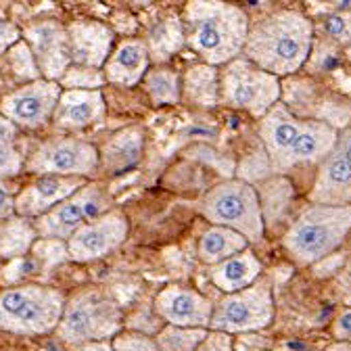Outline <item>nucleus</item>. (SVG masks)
Segmentation results:
<instances>
[{
  "instance_id": "423d86ee",
  "label": "nucleus",
  "mask_w": 351,
  "mask_h": 351,
  "mask_svg": "<svg viewBox=\"0 0 351 351\" xmlns=\"http://www.w3.org/2000/svg\"><path fill=\"white\" fill-rule=\"evenodd\" d=\"M119 328L121 312L115 299L99 287H88L65 301L57 335L69 345H84L115 337Z\"/></svg>"
},
{
  "instance_id": "2f4dec72",
  "label": "nucleus",
  "mask_w": 351,
  "mask_h": 351,
  "mask_svg": "<svg viewBox=\"0 0 351 351\" xmlns=\"http://www.w3.org/2000/svg\"><path fill=\"white\" fill-rule=\"evenodd\" d=\"M7 65L11 67V71L17 77L25 80V84L27 82H36V80L42 77L40 75V69L36 65V59H34L29 47H27L23 40H19L17 44H13V47L7 51Z\"/></svg>"
},
{
  "instance_id": "7ed1b4c3",
  "label": "nucleus",
  "mask_w": 351,
  "mask_h": 351,
  "mask_svg": "<svg viewBox=\"0 0 351 351\" xmlns=\"http://www.w3.org/2000/svg\"><path fill=\"white\" fill-rule=\"evenodd\" d=\"M184 44L211 67L243 57L249 34L247 13L230 3H189L184 9Z\"/></svg>"
},
{
  "instance_id": "9d476101",
  "label": "nucleus",
  "mask_w": 351,
  "mask_h": 351,
  "mask_svg": "<svg viewBox=\"0 0 351 351\" xmlns=\"http://www.w3.org/2000/svg\"><path fill=\"white\" fill-rule=\"evenodd\" d=\"M109 195L101 184H84L71 197L61 201L49 213L34 219L38 239L67 243L82 226L109 211Z\"/></svg>"
},
{
  "instance_id": "b1692460",
  "label": "nucleus",
  "mask_w": 351,
  "mask_h": 351,
  "mask_svg": "<svg viewBox=\"0 0 351 351\" xmlns=\"http://www.w3.org/2000/svg\"><path fill=\"white\" fill-rule=\"evenodd\" d=\"M249 249V241L241 237L234 230L222 228V226H211L207 228L197 245L199 259L207 266H215V263H222L232 255H239Z\"/></svg>"
},
{
  "instance_id": "5701e85b",
  "label": "nucleus",
  "mask_w": 351,
  "mask_h": 351,
  "mask_svg": "<svg viewBox=\"0 0 351 351\" xmlns=\"http://www.w3.org/2000/svg\"><path fill=\"white\" fill-rule=\"evenodd\" d=\"M182 99L203 109L215 107L219 103V71L207 63L191 65L182 75Z\"/></svg>"
},
{
  "instance_id": "a19ab883",
  "label": "nucleus",
  "mask_w": 351,
  "mask_h": 351,
  "mask_svg": "<svg viewBox=\"0 0 351 351\" xmlns=\"http://www.w3.org/2000/svg\"><path fill=\"white\" fill-rule=\"evenodd\" d=\"M345 57H347V61L351 63V44H349V47L345 49Z\"/></svg>"
},
{
  "instance_id": "72a5a7b5",
  "label": "nucleus",
  "mask_w": 351,
  "mask_h": 351,
  "mask_svg": "<svg viewBox=\"0 0 351 351\" xmlns=\"http://www.w3.org/2000/svg\"><path fill=\"white\" fill-rule=\"evenodd\" d=\"M113 351H159L155 339L143 332H117L113 339Z\"/></svg>"
},
{
  "instance_id": "39448f33",
  "label": "nucleus",
  "mask_w": 351,
  "mask_h": 351,
  "mask_svg": "<svg viewBox=\"0 0 351 351\" xmlns=\"http://www.w3.org/2000/svg\"><path fill=\"white\" fill-rule=\"evenodd\" d=\"M65 295L42 285H19L0 291V328L15 335H47L57 330Z\"/></svg>"
},
{
  "instance_id": "4be33fe9",
  "label": "nucleus",
  "mask_w": 351,
  "mask_h": 351,
  "mask_svg": "<svg viewBox=\"0 0 351 351\" xmlns=\"http://www.w3.org/2000/svg\"><path fill=\"white\" fill-rule=\"evenodd\" d=\"M143 153V130L141 128H125L99 151V167L103 165L111 173H121L134 165Z\"/></svg>"
},
{
  "instance_id": "ddd939ff",
  "label": "nucleus",
  "mask_w": 351,
  "mask_h": 351,
  "mask_svg": "<svg viewBox=\"0 0 351 351\" xmlns=\"http://www.w3.org/2000/svg\"><path fill=\"white\" fill-rule=\"evenodd\" d=\"M21 40L29 47L42 80L59 84L73 63L65 25L55 19L32 21L21 29Z\"/></svg>"
},
{
  "instance_id": "ea45409f",
  "label": "nucleus",
  "mask_w": 351,
  "mask_h": 351,
  "mask_svg": "<svg viewBox=\"0 0 351 351\" xmlns=\"http://www.w3.org/2000/svg\"><path fill=\"white\" fill-rule=\"evenodd\" d=\"M84 351H109L107 347H103V345H88Z\"/></svg>"
},
{
  "instance_id": "393cba45",
  "label": "nucleus",
  "mask_w": 351,
  "mask_h": 351,
  "mask_svg": "<svg viewBox=\"0 0 351 351\" xmlns=\"http://www.w3.org/2000/svg\"><path fill=\"white\" fill-rule=\"evenodd\" d=\"M38 241L34 222L21 215H13L0 222V257L3 259H21L25 257Z\"/></svg>"
},
{
  "instance_id": "a878e982",
  "label": "nucleus",
  "mask_w": 351,
  "mask_h": 351,
  "mask_svg": "<svg viewBox=\"0 0 351 351\" xmlns=\"http://www.w3.org/2000/svg\"><path fill=\"white\" fill-rule=\"evenodd\" d=\"M149 49V57L157 63L167 61L171 55L178 53L184 47V27L178 17H167L159 21L145 42Z\"/></svg>"
},
{
  "instance_id": "0eeeda50",
  "label": "nucleus",
  "mask_w": 351,
  "mask_h": 351,
  "mask_svg": "<svg viewBox=\"0 0 351 351\" xmlns=\"http://www.w3.org/2000/svg\"><path fill=\"white\" fill-rule=\"evenodd\" d=\"M201 211L213 226L234 230L249 243H257L266 234L259 195L247 180L232 178L213 186L205 195Z\"/></svg>"
},
{
  "instance_id": "6e6552de",
  "label": "nucleus",
  "mask_w": 351,
  "mask_h": 351,
  "mask_svg": "<svg viewBox=\"0 0 351 351\" xmlns=\"http://www.w3.org/2000/svg\"><path fill=\"white\" fill-rule=\"evenodd\" d=\"M280 77L255 67L245 57L226 63L219 71V101L232 109L263 117L276 103H280Z\"/></svg>"
},
{
  "instance_id": "2eb2a0df",
  "label": "nucleus",
  "mask_w": 351,
  "mask_h": 351,
  "mask_svg": "<svg viewBox=\"0 0 351 351\" xmlns=\"http://www.w3.org/2000/svg\"><path fill=\"white\" fill-rule=\"evenodd\" d=\"M130 224L121 211H107L82 226L65 245L73 261H95L115 251L128 237Z\"/></svg>"
},
{
  "instance_id": "aec40b11",
  "label": "nucleus",
  "mask_w": 351,
  "mask_h": 351,
  "mask_svg": "<svg viewBox=\"0 0 351 351\" xmlns=\"http://www.w3.org/2000/svg\"><path fill=\"white\" fill-rule=\"evenodd\" d=\"M151 57L143 40H125L109 55L105 67V80L115 86H136L149 71Z\"/></svg>"
},
{
  "instance_id": "412c9836",
  "label": "nucleus",
  "mask_w": 351,
  "mask_h": 351,
  "mask_svg": "<svg viewBox=\"0 0 351 351\" xmlns=\"http://www.w3.org/2000/svg\"><path fill=\"white\" fill-rule=\"evenodd\" d=\"M261 261L255 257L253 251H243L239 255H232L228 257L226 261L222 263H215L209 270V276H211V282L219 289L224 291L226 295L230 293H237V291H243L247 287H251L253 282L259 280L261 276Z\"/></svg>"
},
{
  "instance_id": "c85d7f7f",
  "label": "nucleus",
  "mask_w": 351,
  "mask_h": 351,
  "mask_svg": "<svg viewBox=\"0 0 351 351\" xmlns=\"http://www.w3.org/2000/svg\"><path fill=\"white\" fill-rule=\"evenodd\" d=\"M205 328H182V326H165L155 343L159 351H197V347L205 341Z\"/></svg>"
},
{
  "instance_id": "c756f323",
  "label": "nucleus",
  "mask_w": 351,
  "mask_h": 351,
  "mask_svg": "<svg viewBox=\"0 0 351 351\" xmlns=\"http://www.w3.org/2000/svg\"><path fill=\"white\" fill-rule=\"evenodd\" d=\"M105 73L95 67H84V65H73L63 73L59 80L61 90H101V86H105Z\"/></svg>"
},
{
  "instance_id": "f03ea898",
  "label": "nucleus",
  "mask_w": 351,
  "mask_h": 351,
  "mask_svg": "<svg viewBox=\"0 0 351 351\" xmlns=\"http://www.w3.org/2000/svg\"><path fill=\"white\" fill-rule=\"evenodd\" d=\"M339 132L320 119H301L285 103H276L259 121V136L276 173L322 161L335 147Z\"/></svg>"
},
{
  "instance_id": "4468645a",
  "label": "nucleus",
  "mask_w": 351,
  "mask_h": 351,
  "mask_svg": "<svg viewBox=\"0 0 351 351\" xmlns=\"http://www.w3.org/2000/svg\"><path fill=\"white\" fill-rule=\"evenodd\" d=\"M61 86L49 80L27 82L0 101V115L15 128L36 130L53 119L55 107L61 97Z\"/></svg>"
},
{
  "instance_id": "473e14b6",
  "label": "nucleus",
  "mask_w": 351,
  "mask_h": 351,
  "mask_svg": "<svg viewBox=\"0 0 351 351\" xmlns=\"http://www.w3.org/2000/svg\"><path fill=\"white\" fill-rule=\"evenodd\" d=\"M32 253H36V257H38L47 268H53L55 263H61V261L69 259V255H67V245H65L63 241H53V239L36 241V245L32 247Z\"/></svg>"
},
{
  "instance_id": "9b49d317",
  "label": "nucleus",
  "mask_w": 351,
  "mask_h": 351,
  "mask_svg": "<svg viewBox=\"0 0 351 351\" xmlns=\"http://www.w3.org/2000/svg\"><path fill=\"white\" fill-rule=\"evenodd\" d=\"M99 149L90 143L55 136L44 141L29 153L23 167L40 176H61V178H86L99 169Z\"/></svg>"
},
{
  "instance_id": "58836bf2",
  "label": "nucleus",
  "mask_w": 351,
  "mask_h": 351,
  "mask_svg": "<svg viewBox=\"0 0 351 351\" xmlns=\"http://www.w3.org/2000/svg\"><path fill=\"white\" fill-rule=\"evenodd\" d=\"M324 351H351V343H343V341H335L332 345H328Z\"/></svg>"
},
{
  "instance_id": "f704fd0d",
  "label": "nucleus",
  "mask_w": 351,
  "mask_h": 351,
  "mask_svg": "<svg viewBox=\"0 0 351 351\" xmlns=\"http://www.w3.org/2000/svg\"><path fill=\"white\" fill-rule=\"evenodd\" d=\"M19 40H21V29L7 17H0V57L7 55V51Z\"/></svg>"
},
{
  "instance_id": "f8f14e48",
  "label": "nucleus",
  "mask_w": 351,
  "mask_h": 351,
  "mask_svg": "<svg viewBox=\"0 0 351 351\" xmlns=\"http://www.w3.org/2000/svg\"><path fill=\"white\" fill-rule=\"evenodd\" d=\"M310 203L351 205V119L337 134L330 153L320 161Z\"/></svg>"
},
{
  "instance_id": "4c0bfd02",
  "label": "nucleus",
  "mask_w": 351,
  "mask_h": 351,
  "mask_svg": "<svg viewBox=\"0 0 351 351\" xmlns=\"http://www.w3.org/2000/svg\"><path fill=\"white\" fill-rule=\"evenodd\" d=\"M197 351H230V337L224 332L207 335L205 341L197 347Z\"/></svg>"
},
{
  "instance_id": "6ab92c4d",
  "label": "nucleus",
  "mask_w": 351,
  "mask_h": 351,
  "mask_svg": "<svg viewBox=\"0 0 351 351\" xmlns=\"http://www.w3.org/2000/svg\"><path fill=\"white\" fill-rule=\"evenodd\" d=\"M105 117V99L101 90H63L53 113L61 130H82Z\"/></svg>"
},
{
  "instance_id": "dca6fc26",
  "label": "nucleus",
  "mask_w": 351,
  "mask_h": 351,
  "mask_svg": "<svg viewBox=\"0 0 351 351\" xmlns=\"http://www.w3.org/2000/svg\"><path fill=\"white\" fill-rule=\"evenodd\" d=\"M157 314L169 326H182V328H207L211 322L213 305L207 297L199 291L171 285L165 287L155 301Z\"/></svg>"
},
{
  "instance_id": "c9c22d12",
  "label": "nucleus",
  "mask_w": 351,
  "mask_h": 351,
  "mask_svg": "<svg viewBox=\"0 0 351 351\" xmlns=\"http://www.w3.org/2000/svg\"><path fill=\"white\" fill-rule=\"evenodd\" d=\"M332 337L337 341H343V343H351V305L345 307L337 314V318L332 320Z\"/></svg>"
},
{
  "instance_id": "7c9ffc66",
  "label": "nucleus",
  "mask_w": 351,
  "mask_h": 351,
  "mask_svg": "<svg viewBox=\"0 0 351 351\" xmlns=\"http://www.w3.org/2000/svg\"><path fill=\"white\" fill-rule=\"evenodd\" d=\"M318 29L332 42L341 44V47H349L351 44V9L337 7V11L326 13L318 19Z\"/></svg>"
},
{
  "instance_id": "f257e3e1",
  "label": "nucleus",
  "mask_w": 351,
  "mask_h": 351,
  "mask_svg": "<svg viewBox=\"0 0 351 351\" xmlns=\"http://www.w3.org/2000/svg\"><path fill=\"white\" fill-rule=\"evenodd\" d=\"M314 21L295 9H278L249 23L243 57L276 77L303 67L314 49Z\"/></svg>"
},
{
  "instance_id": "cd10ccee",
  "label": "nucleus",
  "mask_w": 351,
  "mask_h": 351,
  "mask_svg": "<svg viewBox=\"0 0 351 351\" xmlns=\"http://www.w3.org/2000/svg\"><path fill=\"white\" fill-rule=\"evenodd\" d=\"M23 155L17 149V128L0 115V180L17 176L23 169Z\"/></svg>"
},
{
  "instance_id": "bb28decb",
  "label": "nucleus",
  "mask_w": 351,
  "mask_h": 351,
  "mask_svg": "<svg viewBox=\"0 0 351 351\" xmlns=\"http://www.w3.org/2000/svg\"><path fill=\"white\" fill-rule=\"evenodd\" d=\"M145 90L155 105H176L182 101V77L171 67L149 69L143 77Z\"/></svg>"
},
{
  "instance_id": "a211bd4d",
  "label": "nucleus",
  "mask_w": 351,
  "mask_h": 351,
  "mask_svg": "<svg viewBox=\"0 0 351 351\" xmlns=\"http://www.w3.org/2000/svg\"><path fill=\"white\" fill-rule=\"evenodd\" d=\"M73 65L101 69L113 47V32L101 21H73L67 27Z\"/></svg>"
},
{
  "instance_id": "f3484780",
  "label": "nucleus",
  "mask_w": 351,
  "mask_h": 351,
  "mask_svg": "<svg viewBox=\"0 0 351 351\" xmlns=\"http://www.w3.org/2000/svg\"><path fill=\"white\" fill-rule=\"evenodd\" d=\"M86 184L84 178H61V176H42L15 195V215L40 217L71 197Z\"/></svg>"
},
{
  "instance_id": "1a4fd4ad",
  "label": "nucleus",
  "mask_w": 351,
  "mask_h": 351,
  "mask_svg": "<svg viewBox=\"0 0 351 351\" xmlns=\"http://www.w3.org/2000/svg\"><path fill=\"white\" fill-rule=\"evenodd\" d=\"M274 318V297L268 280H257L251 287L230 293L213 307L209 328L215 332H251L266 328Z\"/></svg>"
},
{
  "instance_id": "20e7f679",
  "label": "nucleus",
  "mask_w": 351,
  "mask_h": 351,
  "mask_svg": "<svg viewBox=\"0 0 351 351\" xmlns=\"http://www.w3.org/2000/svg\"><path fill=\"white\" fill-rule=\"evenodd\" d=\"M351 232V205L305 207L282 237V245L299 266L328 257Z\"/></svg>"
},
{
  "instance_id": "e433bc0d",
  "label": "nucleus",
  "mask_w": 351,
  "mask_h": 351,
  "mask_svg": "<svg viewBox=\"0 0 351 351\" xmlns=\"http://www.w3.org/2000/svg\"><path fill=\"white\" fill-rule=\"evenodd\" d=\"M15 215V195L5 180H0V222Z\"/></svg>"
}]
</instances>
